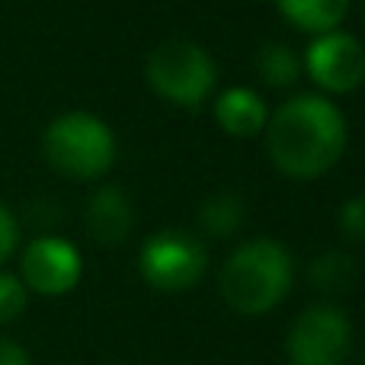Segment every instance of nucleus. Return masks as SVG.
I'll list each match as a JSON object with an SVG mask.
<instances>
[{"label":"nucleus","instance_id":"1","mask_svg":"<svg viewBox=\"0 0 365 365\" xmlns=\"http://www.w3.org/2000/svg\"><path fill=\"white\" fill-rule=\"evenodd\" d=\"M266 151L279 173L317 180L340 164L346 151V119L324 93H295L269 115Z\"/></svg>","mask_w":365,"mask_h":365},{"label":"nucleus","instance_id":"2","mask_svg":"<svg viewBox=\"0 0 365 365\" xmlns=\"http://www.w3.org/2000/svg\"><path fill=\"white\" fill-rule=\"evenodd\" d=\"M292 253L272 237H253L225 259L218 292L231 311L244 317H263L285 302L292 292Z\"/></svg>","mask_w":365,"mask_h":365},{"label":"nucleus","instance_id":"3","mask_svg":"<svg viewBox=\"0 0 365 365\" xmlns=\"http://www.w3.org/2000/svg\"><path fill=\"white\" fill-rule=\"evenodd\" d=\"M42 154L68 180H100L115 164V135L100 115L71 109L45 125Z\"/></svg>","mask_w":365,"mask_h":365},{"label":"nucleus","instance_id":"4","mask_svg":"<svg viewBox=\"0 0 365 365\" xmlns=\"http://www.w3.org/2000/svg\"><path fill=\"white\" fill-rule=\"evenodd\" d=\"M145 77L160 100L180 109H199L202 103L212 100L218 68L199 42L170 38L148 55Z\"/></svg>","mask_w":365,"mask_h":365},{"label":"nucleus","instance_id":"5","mask_svg":"<svg viewBox=\"0 0 365 365\" xmlns=\"http://www.w3.org/2000/svg\"><path fill=\"white\" fill-rule=\"evenodd\" d=\"M349 349H353V321L330 302L304 308L285 336L289 365H343Z\"/></svg>","mask_w":365,"mask_h":365},{"label":"nucleus","instance_id":"6","mask_svg":"<svg viewBox=\"0 0 365 365\" xmlns=\"http://www.w3.org/2000/svg\"><path fill=\"white\" fill-rule=\"evenodd\" d=\"M208 253L195 234L189 231H158L141 244L138 272L158 292H186L205 276Z\"/></svg>","mask_w":365,"mask_h":365},{"label":"nucleus","instance_id":"7","mask_svg":"<svg viewBox=\"0 0 365 365\" xmlns=\"http://www.w3.org/2000/svg\"><path fill=\"white\" fill-rule=\"evenodd\" d=\"M26 292L42 298H61L77 289L83 276V259L71 240L55 234H38L19 250V269Z\"/></svg>","mask_w":365,"mask_h":365},{"label":"nucleus","instance_id":"8","mask_svg":"<svg viewBox=\"0 0 365 365\" xmlns=\"http://www.w3.org/2000/svg\"><path fill=\"white\" fill-rule=\"evenodd\" d=\"M302 71L321 87V93H353L365 81V48L343 29L321 32L311 36Z\"/></svg>","mask_w":365,"mask_h":365},{"label":"nucleus","instance_id":"9","mask_svg":"<svg viewBox=\"0 0 365 365\" xmlns=\"http://www.w3.org/2000/svg\"><path fill=\"white\" fill-rule=\"evenodd\" d=\"M215 122L231 138H257L269 122V106L250 87H227L215 96Z\"/></svg>","mask_w":365,"mask_h":365},{"label":"nucleus","instance_id":"10","mask_svg":"<svg viewBox=\"0 0 365 365\" xmlns=\"http://www.w3.org/2000/svg\"><path fill=\"white\" fill-rule=\"evenodd\" d=\"M83 221H87V231L93 240H100V244H122L135 221L132 199L119 186L93 189V195L87 199V208H83Z\"/></svg>","mask_w":365,"mask_h":365},{"label":"nucleus","instance_id":"11","mask_svg":"<svg viewBox=\"0 0 365 365\" xmlns=\"http://www.w3.org/2000/svg\"><path fill=\"white\" fill-rule=\"evenodd\" d=\"M276 6L295 29L308 32V36L340 29V23L349 13V0H276Z\"/></svg>","mask_w":365,"mask_h":365},{"label":"nucleus","instance_id":"12","mask_svg":"<svg viewBox=\"0 0 365 365\" xmlns=\"http://www.w3.org/2000/svg\"><path fill=\"white\" fill-rule=\"evenodd\" d=\"M257 77L272 90H289L302 77V58L285 42H266L257 51Z\"/></svg>","mask_w":365,"mask_h":365},{"label":"nucleus","instance_id":"13","mask_svg":"<svg viewBox=\"0 0 365 365\" xmlns=\"http://www.w3.org/2000/svg\"><path fill=\"white\" fill-rule=\"evenodd\" d=\"M244 202L234 192H215L202 202L199 208V227L208 237H231L240 225H244Z\"/></svg>","mask_w":365,"mask_h":365},{"label":"nucleus","instance_id":"14","mask_svg":"<svg viewBox=\"0 0 365 365\" xmlns=\"http://www.w3.org/2000/svg\"><path fill=\"white\" fill-rule=\"evenodd\" d=\"M356 269L353 263H349L346 253H324V257H317L314 263H311V282H314V289L321 292H340V289H349V282H353Z\"/></svg>","mask_w":365,"mask_h":365},{"label":"nucleus","instance_id":"15","mask_svg":"<svg viewBox=\"0 0 365 365\" xmlns=\"http://www.w3.org/2000/svg\"><path fill=\"white\" fill-rule=\"evenodd\" d=\"M26 304H29V292H26L23 279L10 269H0V327L23 317Z\"/></svg>","mask_w":365,"mask_h":365},{"label":"nucleus","instance_id":"16","mask_svg":"<svg viewBox=\"0 0 365 365\" xmlns=\"http://www.w3.org/2000/svg\"><path fill=\"white\" fill-rule=\"evenodd\" d=\"M23 231H19V218L13 215V208L6 202H0V269L16 257Z\"/></svg>","mask_w":365,"mask_h":365},{"label":"nucleus","instance_id":"17","mask_svg":"<svg viewBox=\"0 0 365 365\" xmlns=\"http://www.w3.org/2000/svg\"><path fill=\"white\" fill-rule=\"evenodd\" d=\"M336 221H340V231L346 234L349 240L365 244V195H353V199L343 202Z\"/></svg>","mask_w":365,"mask_h":365},{"label":"nucleus","instance_id":"18","mask_svg":"<svg viewBox=\"0 0 365 365\" xmlns=\"http://www.w3.org/2000/svg\"><path fill=\"white\" fill-rule=\"evenodd\" d=\"M0 365H32L26 346H19L16 340H6L0 336Z\"/></svg>","mask_w":365,"mask_h":365},{"label":"nucleus","instance_id":"19","mask_svg":"<svg viewBox=\"0 0 365 365\" xmlns=\"http://www.w3.org/2000/svg\"><path fill=\"white\" fill-rule=\"evenodd\" d=\"M362 365H365V356H362Z\"/></svg>","mask_w":365,"mask_h":365}]
</instances>
